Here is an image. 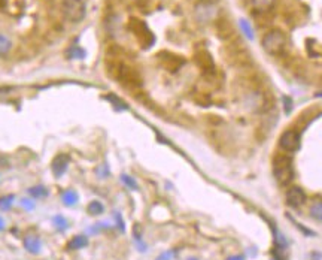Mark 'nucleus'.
I'll use <instances>...</instances> for the list:
<instances>
[{"label":"nucleus","mask_w":322,"mask_h":260,"mask_svg":"<svg viewBox=\"0 0 322 260\" xmlns=\"http://www.w3.org/2000/svg\"><path fill=\"white\" fill-rule=\"evenodd\" d=\"M61 14L66 20L72 23H79L85 18L87 6L84 0H63L61 2Z\"/></svg>","instance_id":"1"},{"label":"nucleus","mask_w":322,"mask_h":260,"mask_svg":"<svg viewBox=\"0 0 322 260\" xmlns=\"http://www.w3.org/2000/svg\"><path fill=\"white\" fill-rule=\"evenodd\" d=\"M24 247H26V250H27L29 253L38 254L40 251L42 244H40V239L38 236H27V238L24 239Z\"/></svg>","instance_id":"7"},{"label":"nucleus","mask_w":322,"mask_h":260,"mask_svg":"<svg viewBox=\"0 0 322 260\" xmlns=\"http://www.w3.org/2000/svg\"><path fill=\"white\" fill-rule=\"evenodd\" d=\"M273 173H275L276 179L279 181V184H288V182H291V179L294 176V169H292L291 159L285 157V156H279L275 160Z\"/></svg>","instance_id":"3"},{"label":"nucleus","mask_w":322,"mask_h":260,"mask_svg":"<svg viewBox=\"0 0 322 260\" xmlns=\"http://www.w3.org/2000/svg\"><path fill=\"white\" fill-rule=\"evenodd\" d=\"M12 204H14V196H12V194L2 196V198H0V210H2V211H8V210H11Z\"/></svg>","instance_id":"14"},{"label":"nucleus","mask_w":322,"mask_h":260,"mask_svg":"<svg viewBox=\"0 0 322 260\" xmlns=\"http://www.w3.org/2000/svg\"><path fill=\"white\" fill-rule=\"evenodd\" d=\"M286 202L292 208H298V207L304 205V202H306V193H304V190L300 188V187H291L286 191Z\"/></svg>","instance_id":"5"},{"label":"nucleus","mask_w":322,"mask_h":260,"mask_svg":"<svg viewBox=\"0 0 322 260\" xmlns=\"http://www.w3.org/2000/svg\"><path fill=\"white\" fill-rule=\"evenodd\" d=\"M52 223H54V226H55V229L57 230H66L67 227H69V223H67V220L64 218L63 216H55L52 218Z\"/></svg>","instance_id":"12"},{"label":"nucleus","mask_w":322,"mask_h":260,"mask_svg":"<svg viewBox=\"0 0 322 260\" xmlns=\"http://www.w3.org/2000/svg\"><path fill=\"white\" fill-rule=\"evenodd\" d=\"M9 49H11V41L6 36L0 35V55L6 54Z\"/></svg>","instance_id":"17"},{"label":"nucleus","mask_w":322,"mask_h":260,"mask_svg":"<svg viewBox=\"0 0 322 260\" xmlns=\"http://www.w3.org/2000/svg\"><path fill=\"white\" fill-rule=\"evenodd\" d=\"M29 194H30L32 198H43V196H46V194H48V191H46V188H45V187H42V185H36V187L29 188Z\"/></svg>","instance_id":"15"},{"label":"nucleus","mask_w":322,"mask_h":260,"mask_svg":"<svg viewBox=\"0 0 322 260\" xmlns=\"http://www.w3.org/2000/svg\"><path fill=\"white\" fill-rule=\"evenodd\" d=\"M88 245V238L84 235H76L67 242V250H80Z\"/></svg>","instance_id":"8"},{"label":"nucleus","mask_w":322,"mask_h":260,"mask_svg":"<svg viewBox=\"0 0 322 260\" xmlns=\"http://www.w3.org/2000/svg\"><path fill=\"white\" fill-rule=\"evenodd\" d=\"M251 3L257 12H269L273 8L275 0H251Z\"/></svg>","instance_id":"9"},{"label":"nucleus","mask_w":322,"mask_h":260,"mask_svg":"<svg viewBox=\"0 0 322 260\" xmlns=\"http://www.w3.org/2000/svg\"><path fill=\"white\" fill-rule=\"evenodd\" d=\"M67 166H69V156L67 154H58L52 162V172L55 176H61L66 172Z\"/></svg>","instance_id":"6"},{"label":"nucleus","mask_w":322,"mask_h":260,"mask_svg":"<svg viewBox=\"0 0 322 260\" xmlns=\"http://www.w3.org/2000/svg\"><path fill=\"white\" fill-rule=\"evenodd\" d=\"M3 229H5V221H3V218L0 217V232H2Z\"/></svg>","instance_id":"22"},{"label":"nucleus","mask_w":322,"mask_h":260,"mask_svg":"<svg viewBox=\"0 0 322 260\" xmlns=\"http://www.w3.org/2000/svg\"><path fill=\"white\" fill-rule=\"evenodd\" d=\"M69 55H70V57H78V58H79V57L84 55V51H80L79 48H73V49L69 52Z\"/></svg>","instance_id":"21"},{"label":"nucleus","mask_w":322,"mask_h":260,"mask_svg":"<svg viewBox=\"0 0 322 260\" xmlns=\"http://www.w3.org/2000/svg\"><path fill=\"white\" fill-rule=\"evenodd\" d=\"M310 216L313 217L315 220H318V221H322V201L315 202L310 207Z\"/></svg>","instance_id":"13"},{"label":"nucleus","mask_w":322,"mask_h":260,"mask_svg":"<svg viewBox=\"0 0 322 260\" xmlns=\"http://www.w3.org/2000/svg\"><path fill=\"white\" fill-rule=\"evenodd\" d=\"M122 181L130 187V188H137V184H136V181L134 179H131L130 176H127V175H122Z\"/></svg>","instance_id":"18"},{"label":"nucleus","mask_w":322,"mask_h":260,"mask_svg":"<svg viewBox=\"0 0 322 260\" xmlns=\"http://www.w3.org/2000/svg\"><path fill=\"white\" fill-rule=\"evenodd\" d=\"M87 211H88V214H91V216H100V214L105 211V207L102 205V202H99V201H93V202L88 205Z\"/></svg>","instance_id":"11"},{"label":"nucleus","mask_w":322,"mask_h":260,"mask_svg":"<svg viewBox=\"0 0 322 260\" xmlns=\"http://www.w3.org/2000/svg\"><path fill=\"white\" fill-rule=\"evenodd\" d=\"M239 24H240V29L243 30V33L246 35V38L252 39V38H254V30H252V27L249 26V23H248L246 20H240Z\"/></svg>","instance_id":"16"},{"label":"nucleus","mask_w":322,"mask_h":260,"mask_svg":"<svg viewBox=\"0 0 322 260\" xmlns=\"http://www.w3.org/2000/svg\"><path fill=\"white\" fill-rule=\"evenodd\" d=\"M173 259V251H166V253H161L160 256L157 257V260H172Z\"/></svg>","instance_id":"20"},{"label":"nucleus","mask_w":322,"mask_h":260,"mask_svg":"<svg viewBox=\"0 0 322 260\" xmlns=\"http://www.w3.org/2000/svg\"><path fill=\"white\" fill-rule=\"evenodd\" d=\"M78 199H79V196H78V193H76L75 190H66V191L61 194V201H63V204H64L66 207H73V205H76V204H78Z\"/></svg>","instance_id":"10"},{"label":"nucleus","mask_w":322,"mask_h":260,"mask_svg":"<svg viewBox=\"0 0 322 260\" xmlns=\"http://www.w3.org/2000/svg\"><path fill=\"white\" fill-rule=\"evenodd\" d=\"M228 260H245L242 256H233V257H228Z\"/></svg>","instance_id":"23"},{"label":"nucleus","mask_w":322,"mask_h":260,"mask_svg":"<svg viewBox=\"0 0 322 260\" xmlns=\"http://www.w3.org/2000/svg\"><path fill=\"white\" fill-rule=\"evenodd\" d=\"M190 260H196V259H190Z\"/></svg>","instance_id":"24"},{"label":"nucleus","mask_w":322,"mask_h":260,"mask_svg":"<svg viewBox=\"0 0 322 260\" xmlns=\"http://www.w3.org/2000/svg\"><path fill=\"white\" fill-rule=\"evenodd\" d=\"M286 46V38L279 30H272L269 32L264 39H263V48L267 54L270 55H279L283 52Z\"/></svg>","instance_id":"2"},{"label":"nucleus","mask_w":322,"mask_h":260,"mask_svg":"<svg viewBox=\"0 0 322 260\" xmlns=\"http://www.w3.org/2000/svg\"><path fill=\"white\" fill-rule=\"evenodd\" d=\"M21 205H23L27 211H30V210L35 208V204H33L32 201H29V199H23V201H21Z\"/></svg>","instance_id":"19"},{"label":"nucleus","mask_w":322,"mask_h":260,"mask_svg":"<svg viewBox=\"0 0 322 260\" xmlns=\"http://www.w3.org/2000/svg\"><path fill=\"white\" fill-rule=\"evenodd\" d=\"M279 145L283 151L286 153H292L297 151L300 148V135L295 130H286L282 133V136L279 138Z\"/></svg>","instance_id":"4"}]
</instances>
